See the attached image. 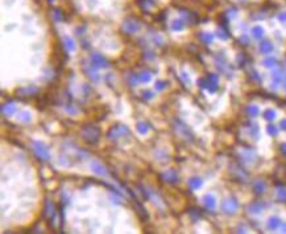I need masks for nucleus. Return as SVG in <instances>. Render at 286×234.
Listing matches in <instances>:
<instances>
[{"instance_id":"13","label":"nucleus","mask_w":286,"mask_h":234,"mask_svg":"<svg viewBox=\"0 0 286 234\" xmlns=\"http://www.w3.org/2000/svg\"><path fill=\"white\" fill-rule=\"evenodd\" d=\"M19 92H24L25 95H33V94H36L37 92V87H34V86H31V87H25V88H21Z\"/></svg>"},{"instance_id":"17","label":"nucleus","mask_w":286,"mask_h":234,"mask_svg":"<svg viewBox=\"0 0 286 234\" xmlns=\"http://www.w3.org/2000/svg\"><path fill=\"white\" fill-rule=\"evenodd\" d=\"M200 184H202V180H200V179L194 178V179L190 180V187L193 188V189H196L198 187H200Z\"/></svg>"},{"instance_id":"14","label":"nucleus","mask_w":286,"mask_h":234,"mask_svg":"<svg viewBox=\"0 0 286 234\" xmlns=\"http://www.w3.org/2000/svg\"><path fill=\"white\" fill-rule=\"evenodd\" d=\"M171 29H173V30H177V32L182 30V29H183V21L182 20H174L173 24H171Z\"/></svg>"},{"instance_id":"16","label":"nucleus","mask_w":286,"mask_h":234,"mask_svg":"<svg viewBox=\"0 0 286 234\" xmlns=\"http://www.w3.org/2000/svg\"><path fill=\"white\" fill-rule=\"evenodd\" d=\"M154 88H156V91H164V90L166 88V82H164V80H158V82H156Z\"/></svg>"},{"instance_id":"11","label":"nucleus","mask_w":286,"mask_h":234,"mask_svg":"<svg viewBox=\"0 0 286 234\" xmlns=\"http://www.w3.org/2000/svg\"><path fill=\"white\" fill-rule=\"evenodd\" d=\"M139 80L141 83H149L152 80V74H149L148 71H144V72H141V74L139 75Z\"/></svg>"},{"instance_id":"27","label":"nucleus","mask_w":286,"mask_h":234,"mask_svg":"<svg viewBox=\"0 0 286 234\" xmlns=\"http://www.w3.org/2000/svg\"><path fill=\"white\" fill-rule=\"evenodd\" d=\"M268 131H269V133H273V134H275V129L273 128V126H272V128H270V126H269V128H268Z\"/></svg>"},{"instance_id":"10","label":"nucleus","mask_w":286,"mask_h":234,"mask_svg":"<svg viewBox=\"0 0 286 234\" xmlns=\"http://www.w3.org/2000/svg\"><path fill=\"white\" fill-rule=\"evenodd\" d=\"M17 120L21 121V123H29V121L32 120V117H31V113H29V112L23 111V112H19L17 113Z\"/></svg>"},{"instance_id":"4","label":"nucleus","mask_w":286,"mask_h":234,"mask_svg":"<svg viewBox=\"0 0 286 234\" xmlns=\"http://www.w3.org/2000/svg\"><path fill=\"white\" fill-rule=\"evenodd\" d=\"M124 134H129V130H128L127 126H112V128L108 130L107 133V137L111 138V139H116V138H120V137H124Z\"/></svg>"},{"instance_id":"1","label":"nucleus","mask_w":286,"mask_h":234,"mask_svg":"<svg viewBox=\"0 0 286 234\" xmlns=\"http://www.w3.org/2000/svg\"><path fill=\"white\" fill-rule=\"evenodd\" d=\"M82 137L87 143L95 145L100 138V130L96 126H85L82 130Z\"/></svg>"},{"instance_id":"7","label":"nucleus","mask_w":286,"mask_h":234,"mask_svg":"<svg viewBox=\"0 0 286 234\" xmlns=\"http://www.w3.org/2000/svg\"><path fill=\"white\" fill-rule=\"evenodd\" d=\"M162 178H164V180L167 182V183H177V180H178V175H177V172L174 171V170H167V171H165L164 174H162Z\"/></svg>"},{"instance_id":"22","label":"nucleus","mask_w":286,"mask_h":234,"mask_svg":"<svg viewBox=\"0 0 286 234\" xmlns=\"http://www.w3.org/2000/svg\"><path fill=\"white\" fill-rule=\"evenodd\" d=\"M206 204H207V205H208L210 208H214V205H215V200H214V197L207 196V197H206Z\"/></svg>"},{"instance_id":"26","label":"nucleus","mask_w":286,"mask_h":234,"mask_svg":"<svg viewBox=\"0 0 286 234\" xmlns=\"http://www.w3.org/2000/svg\"><path fill=\"white\" fill-rule=\"evenodd\" d=\"M280 20L281 21H286V12L282 13V14H280Z\"/></svg>"},{"instance_id":"12","label":"nucleus","mask_w":286,"mask_h":234,"mask_svg":"<svg viewBox=\"0 0 286 234\" xmlns=\"http://www.w3.org/2000/svg\"><path fill=\"white\" fill-rule=\"evenodd\" d=\"M136 128H137V131H139L140 134H142V135L146 134V133H148V130H149V128H148V125H146L145 123H139V124H137Z\"/></svg>"},{"instance_id":"24","label":"nucleus","mask_w":286,"mask_h":234,"mask_svg":"<svg viewBox=\"0 0 286 234\" xmlns=\"http://www.w3.org/2000/svg\"><path fill=\"white\" fill-rule=\"evenodd\" d=\"M269 226H270V228H275V226H277V218H273V220H270Z\"/></svg>"},{"instance_id":"20","label":"nucleus","mask_w":286,"mask_h":234,"mask_svg":"<svg viewBox=\"0 0 286 234\" xmlns=\"http://www.w3.org/2000/svg\"><path fill=\"white\" fill-rule=\"evenodd\" d=\"M253 34H254V37H261L263 36V28H260V26H256V28H253Z\"/></svg>"},{"instance_id":"23","label":"nucleus","mask_w":286,"mask_h":234,"mask_svg":"<svg viewBox=\"0 0 286 234\" xmlns=\"http://www.w3.org/2000/svg\"><path fill=\"white\" fill-rule=\"evenodd\" d=\"M203 38H204L206 42H211V41H212V36H211V34H203Z\"/></svg>"},{"instance_id":"18","label":"nucleus","mask_w":286,"mask_h":234,"mask_svg":"<svg viewBox=\"0 0 286 234\" xmlns=\"http://www.w3.org/2000/svg\"><path fill=\"white\" fill-rule=\"evenodd\" d=\"M53 20L56 21V22L62 21V14H61V12L58 11V9H54V11H53Z\"/></svg>"},{"instance_id":"5","label":"nucleus","mask_w":286,"mask_h":234,"mask_svg":"<svg viewBox=\"0 0 286 234\" xmlns=\"http://www.w3.org/2000/svg\"><path fill=\"white\" fill-rule=\"evenodd\" d=\"M91 65L95 66V67H103V69L110 67L108 61L102 54H99V53H92L91 54Z\"/></svg>"},{"instance_id":"8","label":"nucleus","mask_w":286,"mask_h":234,"mask_svg":"<svg viewBox=\"0 0 286 234\" xmlns=\"http://www.w3.org/2000/svg\"><path fill=\"white\" fill-rule=\"evenodd\" d=\"M16 105H15L13 103H9V104H4L3 107H2V111H3V113L6 115V116H11V115H13L15 112H16Z\"/></svg>"},{"instance_id":"6","label":"nucleus","mask_w":286,"mask_h":234,"mask_svg":"<svg viewBox=\"0 0 286 234\" xmlns=\"http://www.w3.org/2000/svg\"><path fill=\"white\" fill-rule=\"evenodd\" d=\"M91 170L95 174L100 175V176H106V175H107V170L103 167V166L98 162V160H92V162H91Z\"/></svg>"},{"instance_id":"9","label":"nucleus","mask_w":286,"mask_h":234,"mask_svg":"<svg viewBox=\"0 0 286 234\" xmlns=\"http://www.w3.org/2000/svg\"><path fill=\"white\" fill-rule=\"evenodd\" d=\"M85 72H86V75L90 78L91 80H94V82H96V80H99V75H98V72L95 71V70H92L91 67H87V66H85Z\"/></svg>"},{"instance_id":"21","label":"nucleus","mask_w":286,"mask_h":234,"mask_svg":"<svg viewBox=\"0 0 286 234\" xmlns=\"http://www.w3.org/2000/svg\"><path fill=\"white\" fill-rule=\"evenodd\" d=\"M142 96H144V99H146V100H150V99H153V97H154V95H153V92H152V91H144V92H142Z\"/></svg>"},{"instance_id":"25","label":"nucleus","mask_w":286,"mask_h":234,"mask_svg":"<svg viewBox=\"0 0 286 234\" xmlns=\"http://www.w3.org/2000/svg\"><path fill=\"white\" fill-rule=\"evenodd\" d=\"M273 117H274V112H270V111L266 112V119H273Z\"/></svg>"},{"instance_id":"19","label":"nucleus","mask_w":286,"mask_h":234,"mask_svg":"<svg viewBox=\"0 0 286 234\" xmlns=\"http://www.w3.org/2000/svg\"><path fill=\"white\" fill-rule=\"evenodd\" d=\"M272 49H273V46L270 45L269 42H263V43H261V50H263L264 53H269Z\"/></svg>"},{"instance_id":"2","label":"nucleus","mask_w":286,"mask_h":234,"mask_svg":"<svg viewBox=\"0 0 286 234\" xmlns=\"http://www.w3.org/2000/svg\"><path fill=\"white\" fill-rule=\"evenodd\" d=\"M33 150L36 155L42 160H49L50 159V153H49V149L45 146V143H42L41 141H33Z\"/></svg>"},{"instance_id":"3","label":"nucleus","mask_w":286,"mask_h":234,"mask_svg":"<svg viewBox=\"0 0 286 234\" xmlns=\"http://www.w3.org/2000/svg\"><path fill=\"white\" fill-rule=\"evenodd\" d=\"M123 30H124L125 33H128V34H133V33H136V32H139L140 30V22L136 20V18H133V17H127L124 21H123Z\"/></svg>"},{"instance_id":"15","label":"nucleus","mask_w":286,"mask_h":234,"mask_svg":"<svg viewBox=\"0 0 286 234\" xmlns=\"http://www.w3.org/2000/svg\"><path fill=\"white\" fill-rule=\"evenodd\" d=\"M65 45L67 47V50H70V51L75 50V43H74V41L71 40L70 37H65Z\"/></svg>"},{"instance_id":"28","label":"nucleus","mask_w":286,"mask_h":234,"mask_svg":"<svg viewBox=\"0 0 286 234\" xmlns=\"http://www.w3.org/2000/svg\"><path fill=\"white\" fill-rule=\"evenodd\" d=\"M49 2H50V3H52V2H54V0H49Z\"/></svg>"}]
</instances>
